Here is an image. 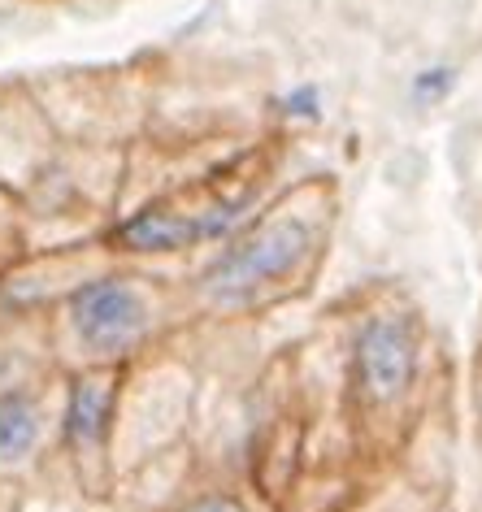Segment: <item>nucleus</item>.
<instances>
[{"label":"nucleus","instance_id":"3","mask_svg":"<svg viewBox=\"0 0 482 512\" xmlns=\"http://www.w3.org/2000/svg\"><path fill=\"white\" fill-rule=\"evenodd\" d=\"M278 148L252 144L231 157L205 165L192 178L152 191V196L126 204L105 230V243L118 261L152 265L170 256H196L231 239L265 200L274 196Z\"/></svg>","mask_w":482,"mask_h":512},{"label":"nucleus","instance_id":"9","mask_svg":"<svg viewBox=\"0 0 482 512\" xmlns=\"http://www.w3.org/2000/svg\"><path fill=\"white\" fill-rule=\"evenodd\" d=\"M166 512H274L244 478H196Z\"/></svg>","mask_w":482,"mask_h":512},{"label":"nucleus","instance_id":"12","mask_svg":"<svg viewBox=\"0 0 482 512\" xmlns=\"http://www.w3.org/2000/svg\"><path fill=\"white\" fill-rule=\"evenodd\" d=\"M283 113H291V118H309V122H317L322 118V96H317V87H296L287 100H283Z\"/></svg>","mask_w":482,"mask_h":512},{"label":"nucleus","instance_id":"11","mask_svg":"<svg viewBox=\"0 0 482 512\" xmlns=\"http://www.w3.org/2000/svg\"><path fill=\"white\" fill-rule=\"evenodd\" d=\"M452 87H456V70L452 66H426V70H417L413 74V100L417 105H439V100H448L452 96Z\"/></svg>","mask_w":482,"mask_h":512},{"label":"nucleus","instance_id":"1","mask_svg":"<svg viewBox=\"0 0 482 512\" xmlns=\"http://www.w3.org/2000/svg\"><path fill=\"white\" fill-rule=\"evenodd\" d=\"M435 335L409 291L365 287L339 313L335 378L352 456L365 478L400 465L439 404Z\"/></svg>","mask_w":482,"mask_h":512},{"label":"nucleus","instance_id":"14","mask_svg":"<svg viewBox=\"0 0 482 512\" xmlns=\"http://www.w3.org/2000/svg\"><path fill=\"white\" fill-rule=\"evenodd\" d=\"M87 512H126V508L118 504V499H109V504H92V508H87Z\"/></svg>","mask_w":482,"mask_h":512},{"label":"nucleus","instance_id":"7","mask_svg":"<svg viewBox=\"0 0 482 512\" xmlns=\"http://www.w3.org/2000/svg\"><path fill=\"white\" fill-rule=\"evenodd\" d=\"M66 139L57 135L27 79H0V183L22 200L53 170Z\"/></svg>","mask_w":482,"mask_h":512},{"label":"nucleus","instance_id":"4","mask_svg":"<svg viewBox=\"0 0 482 512\" xmlns=\"http://www.w3.org/2000/svg\"><path fill=\"white\" fill-rule=\"evenodd\" d=\"M192 326L183 278L135 261L83 278L48 309V352L61 374L126 369Z\"/></svg>","mask_w":482,"mask_h":512},{"label":"nucleus","instance_id":"6","mask_svg":"<svg viewBox=\"0 0 482 512\" xmlns=\"http://www.w3.org/2000/svg\"><path fill=\"white\" fill-rule=\"evenodd\" d=\"M126 369H79L66 374L61 400V460L92 504H109L118 491L113 465V430H118V395Z\"/></svg>","mask_w":482,"mask_h":512},{"label":"nucleus","instance_id":"13","mask_svg":"<svg viewBox=\"0 0 482 512\" xmlns=\"http://www.w3.org/2000/svg\"><path fill=\"white\" fill-rule=\"evenodd\" d=\"M474 400H478V421H482V352H478V365H474Z\"/></svg>","mask_w":482,"mask_h":512},{"label":"nucleus","instance_id":"10","mask_svg":"<svg viewBox=\"0 0 482 512\" xmlns=\"http://www.w3.org/2000/svg\"><path fill=\"white\" fill-rule=\"evenodd\" d=\"M27 256V213H22V200L0 183V270Z\"/></svg>","mask_w":482,"mask_h":512},{"label":"nucleus","instance_id":"2","mask_svg":"<svg viewBox=\"0 0 482 512\" xmlns=\"http://www.w3.org/2000/svg\"><path fill=\"white\" fill-rule=\"evenodd\" d=\"M339 213V183L331 174L274 191L231 239L183 274L192 326H248L304 300L331 256Z\"/></svg>","mask_w":482,"mask_h":512},{"label":"nucleus","instance_id":"5","mask_svg":"<svg viewBox=\"0 0 482 512\" xmlns=\"http://www.w3.org/2000/svg\"><path fill=\"white\" fill-rule=\"evenodd\" d=\"M183 330L170 343L139 356L122 374L118 395V430H113V465L118 482L144 460L196 443L200 400H205V374L196 356L179 348Z\"/></svg>","mask_w":482,"mask_h":512},{"label":"nucleus","instance_id":"8","mask_svg":"<svg viewBox=\"0 0 482 512\" xmlns=\"http://www.w3.org/2000/svg\"><path fill=\"white\" fill-rule=\"evenodd\" d=\"M348 512H452V486L426 478L409 460H400L387 473H378Z\"/></svg>","mask_w":482,"mask_h":512}]
</instances>
